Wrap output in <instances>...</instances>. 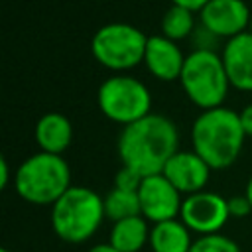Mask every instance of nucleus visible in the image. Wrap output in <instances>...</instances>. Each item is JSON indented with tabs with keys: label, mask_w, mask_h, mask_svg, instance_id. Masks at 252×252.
I'll return each instance as SVG.
<instances>
[{
	"label": "nucleus",
	"mask_w": 252,
	"mask_h": 252,
	"mask_svg": "<svg viewBox=\"0 0 252 252\" xmlns=\"http://www.w3.org/2000/svg\"><path fill=\"white\" fill-rule=\"evenodd\" d=\"M195 32V12L171 4L161 16V35L171 41H183Z\"/></svg>",
	"instance_id": "obj_17"
},
{
	"label": "nucleus",
	"mask_w": 252,
	"mask_h": 252,
	"mask_svg": "<svg viewBox=\"0 0 252 252\" xmlns=\"http://www.w3.org/2000/svg\"><path fill=\"white\" fill-rule=\"evenodd\" d=\"M246 134L240 114L226 106L201 110L191 126V150H195L211 169L230 167L244 146Z\"/></svg>",
	"instance_id": "obj_2"
},
{
	"label": "nucleus",
	"mask_w": 252,
	"mask_h": 252,
	"mask_svg": "<svg viewBox=\"0 0 252 252\" xmlns=\"http://www.w3.org/2000/svg\"><path fill=\"white\" fill-rule=\"evenodd\" d=\"M87 252H118V250L112 248V246L106 242V244H94V246H91Z\"/></svg>",
	"instance_id": "obj_25"
},
{
	"label": "nucleus",
	"mask_w": 252,
	"mask_h": 252,
	"mask_svg": "<svg viewBox=\"0 0 252 252\" xmlns=\"http://www.w3.org/2000/svg\"><path fill=\"white\" fill-rule=\"evenodd\" d=\"M12 183L22 201L51 207L71 187V169L63 156L37 152L18 165Z\"/></svg>",
	"instance_id": "obj_4"
},
{
	"label": "nucleus",
	"mask_w": 252,
	"mask_h": 252,
	"mask_svg": "<svg viewBox=\"0 0 252 252\" xmlns=\"http://www.w3.org/2000/svg\"><path fill=\"white\" fill-rule=\"evenodd\" d=\"M207 2H209V0H171V4L181 6V8H187V10L195 12V14H199V12L207 6Z\"/></svg>",
	"instance_id": "obj_23"
},
{
	"label": "nucleus",
	"mask_w": 252,
	"mask_h": 252,
	"mask_svg": "<svg viewBox=\"0 0 252 252\" xmlns=\"http://www.w3.org/2000/svg\"><path fill=\"white\" fill-rule=\"evenodd\" d=\"M96 104L104 118L124 128L152 114V93L140 79L114 73L100 83Z\"/></svg>",
	"instance_id": "obj_7"
},
{
	"label": "nucleus",
	"mask_w": 252,
	"mask_h": 252,
	"mask_svg": "<svg viewBox=\"0 0 252 252\" xmlns=\"http://www.w3.org/2000/svg\"><path fill=\"white\" fill-rule=\"evenodd\" d=\"M193 232L183 224L181 219L156 222L150 228L148 246L152 252H189L193 246Z\"/></svg>",
	"instance_id": "obj_15"
},
{
	"label": "nucleus",
	"mask_w": 252,
	"mask_h": 252,
	"mask_svg": "<svg viewBox=\"0 0 252 252\" xmlns=\"http://www.w3.org/2000/svg\"><path fill=\"white\" fill-rule=\"evenodd\" d=\"M33 136L39 152L63 156L73 142V124L61 112H45L35 122Z\"/></svg>",
	"instance_id": "obj_14"
},
{
	"label": "nucleus",
	"mask_w": 252,
	"mask_h": 252,
	"mask_svg": "<svg viewBox=\"0 0 252 252\" xmlns=\"http://www.w3.org/2000/svg\"><path fill=\"white\" fill-rule=\"evenodd\" d=\"M102 201H104V215L112 222L122 220V219H128V217L142 215L138 191H124V189L112 187L102 197Z\"/></svg>",
	"instance_id": "obj_18"
},
{
	"label": "nucleus",
	"mask_w": 252,
	"mask_h": 252,
	"mask_svg": "<svg viewBox=\"0 0 252 252\" xmlns=\"http://www.w3.org/2000/svg\"><path fill=\"white\" fill-rule=\"evenodd\" d=\"M106 219L102 197L83 185H71L53 205L49 213L55 236L67 244L87 242Z\"/></svg>",
	"instance_id": "obj_3"
},
{
	"label": "nucleus",
	"mask_w": 252,
	"mask_h": 252,
	"mask_svg": "<svg viewBox=\"0 0 252 252\" xmlns=\"http://www.w3.org/2000/svg\"><path fill=\"white\" fill-rule=\"evenodd\" d=\"M146 43L148 35L134 24L110 22L93 33L91 53L104 69L124 73L144 63Z\"/></svg>",
	"instance_id": "obj_6"
},
{
	"label": "nucleus",
	"mask_w": 252,
	"mask_h": 252,
	"mask_svg": "<svg viewBox=\"0 0 252 252\" xmlns=\"http://www.w3.org/2000/svg\"><path fill=\"white\" fill-rule=\"evenodd\" d=\"M238 114H240V124H242L246 138H252V102L246 104Z\"/></svg>",
	"instance_id": "obj_22"
},
{
	"label": "nucleus",
	"mask_w": 252,
	"mask_h": 252,
	"mask_svg": "<svg viewBox=\"0 0 252 252\" xmlns=\"http://www.w3.org/2000/svg\"><path fill=\"white\" fill-rule=\"evenodd\" d=\"M230 87L240 93H252V33L244 32L224 41L220 51Z\"/></svg>",
	"instance_id": "obj_13"
},
{
	"label": "nucleus",
	"mask_w": 252,
	"mask_h": 252,
	"mask_svg": "<svg viewBox=\"0 0 252 252\" xmlns=\"http://www.w3.org/2000/svg\"><path fill=\"white\" fill-rule=\"evenodd\" d=\"M179 219L191 232L199 236L217 234L230 219L228 199H224L222 195L215 191H207V189L187 195L183 197Z\"/></svg>",
	"instance_id": "obj_8"
},
{
	"label": "nucleus",
	"mask_w": 252,
	"mask_h": 252,
	"mask_svg": "<svg viewBox=\"0 0 252 252\" xmlns=\"http://www.w3.org/2000/svg\"><path fill=\"white\" fill-rule=\"evenodd\" d=\"M10 185V163L6 158H0V189Z\"/></svg>",
	"instance_id": "obj_24"
},
{
	"label": "nucleus",
	"mask_w": 252,
	"mask_h": 252,
	"mask_svg": "<svg viewBox=\"0 0 252 252\" xmlns=\"http://www.w3.org/2000/svg\"><path fill=\"white\" fill-rule=\"evenodd\" d=\"M142 179H144V177H142L138 171H134L132 167L122 165V167L116 171V175H114V187L124 189V191H138L140 185H142Z\"/></svg>",
	"instance_id": "obj_20"
},
{
	"label": "nucleus",
	"mask_w": 252,
	"mask_h": 252,
	"mask_svg": "<svg viewBox=\"0 0 252 252\" xmlns=\"http://www.w3.org/2000/svg\"><path fill=\"white\" fill-rule=\"evenodd\" d=\"M228 213H230V217H234V219H244V217H248V215L252 213V205H250L248 197H246L244 193L230 197V199H228Z\"/></svg>",
	"instance_id": "obj_21"
},
{
	"label": "nucleus",
	"mask_w": 252,
	"mask_h": 252,
	"mask_svg": "<svg viewBox=\"0 0 252 252\" xmlns=\"http://www.w3.org/2000/svg\"><path fill=\"white\" fill-rule=\"evenodd\" d=\"M138 197H140L142 217L148 222L156 224V222L179 219L183 195L169 183V179L163 173L144 177L138 189Z\"/></svg>",
	"instance_id": "obj_9"
},
{
	"label": "nucleus",
	"mask_w": 252,
	"mask_h": 252,
	"mask_svg": "<svg viewBox=\"0 0 252 252\" xmlns=\"http://www.w3.org/2000/svg\"><path fill=\"white\" fill-rule=\"evenodd\" d=\"M248 33H252V16H250V26H248Z\"/></svg>",
	"instance_id": "obj_27"
},
{
	"label": "nucleus",
	"mask_w": 252,
	"mask_h": 252,
	"mask_svg": "<svg viewBox=\"0 0 252 252\" xmlns=\"http://www.w3.org/2000/svg\"><path fill=\"white\" fill-rule=\"evenodd\" d=\"M211 171L209 163L195 150H179L171 156L161 173L183 197H187L207 189Z\"/></svg>",
	"instance_id": "obj_11"
},
{
	"label": "nucleus",
	"mask_w": 252,
	"mask_h": 252,
	"mask_svg": "<svg viewBox=\"0 0 252 252\" xmlns=\"http://www.w3.org/2000/svg\"><path fill=\"white\" fill-rule=\"evenodd\" d=\"M150 228L142 215L116 220L112 222L108 244L118 252H140L150 242Z\"/></svg>",
	"instance_id": "obj_16"
},
{
	"label": "nucleus",
	"mask_w": 252,
	"mask_h": 252,
	"mask_svg": "<svg viewBox=\"0 0 252 252\" xmlns=\"http://www.w3.org/2000/svg\"><path fill=\"white\" fill-rule=\"evenodd\" d=\"M118 158L142 177L161 173L165 163L179 152V132L165 114H148L122 128L118 136Z\"/></svg>",
	"instance_id": "obj_1"
},
{
	"label": "nucleus",
	"mask_w": 252,
	"mask_h": 252,
	"mask_svg": "<svg viewBox=\"0 0 252 252\" xmlns=\"http://www.w3.org/2000/svg\"><path fill=\"white\" fill-rule=\"evenodd\" d=\"M244 195L248 197V201H250V205H252V175L248 177V183H246V187H244Z\"/></svg>",
	"instance_id": "obj_26"
},
{
	"label": "nucleus",
	"mask_w": 252,
	"mask_h": 252,
	"mask_svg": "<svg viewBox=\"0 0 252 252\" xmlns=\"http://www.w3.org/2000/svg\"><path fill=\"white\" fill-rule=\"evenodd\" d=\"M0 252H12V250H8V248H2V250H0Z\"/></svg>",
	"instance_id": "obj_28"
},
{
	"label": "nucleus",
	"mask_w": 252,
	"mask_h": 252,
	"mask_svg": "<svg viewBox=\"0 0 252 252\" xmlns=\"http://www.w3.org/2000/svg\"><path fill=\"white\" fill-rule=\"evenodd\" d=\"M185 57L187 55H183L177 41H171L161 33L148 35L144 65L154 79L163 81V83L179 81L183 65H185Z\"/></svg>",
	"instance_id": "obj_12"
},
{
	"label": "nucleus",
	"mask_w": 252,
	"mask_h": 252,
	"mask_svg": "<svg viewBox=\"0 0 252 252\" xmlns=\"http://www.w3.org/2000/svg\"><path fill=\"white\" fill-rule=\"evenodd\" d=\"M252 10L244 0H209L199 12V22L219 39H230L248 32Z\"/></svg>",
	"instance_id": "obj_10"
},
{
	"label": "nucleus",
	"mask_w": 252,
	"mask_h": 252,
	"mask_svg": "<svg viewBox=\"0 0 252 252\" xmlns=\"http://www.w3.org/2000/svg\"><path fill=\"white\" fill-rule=\"evenodd\" d=\"M179 85L185 96L197 108L209 110L222 106L230 89V81L220 53L213 49H193L185 57Z\"/></svg>",
	"instance_id": "obj_5"
},
{
	"label": "nucleus",
	"mask_w": 252,
	"mask_h": 252,
	"mask_svg": "<svg viewBox=\"0 0 252 252\" xmlns=\"http://www.w3.org/2000/svg\"><path fill=\"white\" fill-rule=\"evenodd\" d=\"M189 252H242V250H240V246L232 238L217 232V234L199 236L193 242Z\"/></svg>",
	"instance_id": "obj_19"
}]
</instances>
